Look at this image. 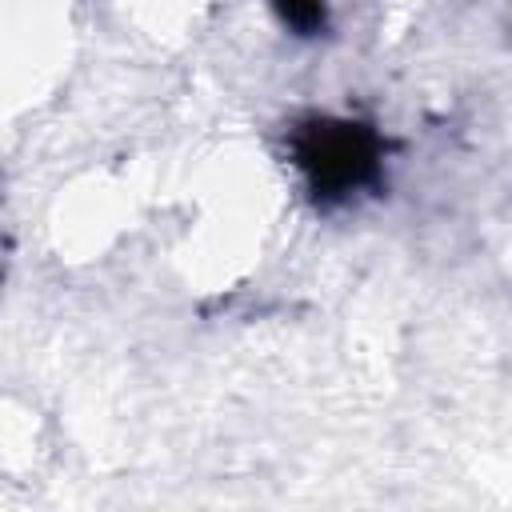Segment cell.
I'll use <instances>...</instances> for the list:
<instances>
[{"label": "cell", "instance_id": "1", "mask_svg": "<svg viewBox=\"0 0 512 512\" xmlns=\"http://www.w3.org/2000/svg\"><path fill=\"white\" fill-rule=\"evenodd\" d=\"M296 168L320 200H348L380 172V140L352 120H312L292 136Z\"/></svg>", "mask_w": 512, "mask_h": 512}, {"label": "cell", "instance_id": "2", "mask_svg": "<svg viewBox=\"0 0 512 512\" xmlns=\"http://www.w3.org/2000/svg\"><path fill=\"white\" fill-rule=\"evenodd\" d=\"M272 8L284 16L288 28L304 32V36L324 28V20H328V0H272Z\"/></svg>", "mask_w": 512, "mask_h": 512}]
</instances>
